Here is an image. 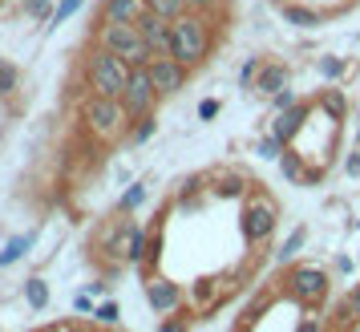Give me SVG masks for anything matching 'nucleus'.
<instances>
[{
  "instance_id": "nucleus-2",
  "label": "nucleus",
  "mask_w": 360,
  "mask_h": 332,
  "mask_svg": "<svg viewBox=\"0 0 360 332\" xmlns=\"http://www.w3.org/2000/svg\"><path fill=\"white\" fill-rule=\"evenodd\" d=\"M279 215H283V207H279V199L263 183H255L247 191L243 211H239V231H243L247 251H263L271 243V235L279 227Z\"/></svg>"
},
{
  "instance_id": "nucleus-7",
  "label": "nucleus",
  "mask_w": 360,
  "mask_h": 332,
  "mask_svg": "<svg viewBox=\"0 0 360 332\" xmlns=\"http://www.w3.org/2000/svg\"><path fill=\"white\" fill-rule=\"evenodd\" d=\"M122 106H126V114L142 117V114H154V106H158V89H154V82H150V69L138 65L130 69V77H126V89H122Z\"/></svg>"
},
{
  "instance_id": "nucleus-14",
  "label": "nucleus",
  "mask_w": 360,
  "mask_h": 332,
  "mask_svg": "<svg viewBox=\"0 0 360 332\" xmlns=\"http://www.w3.org/2000/svg\"><path fill=\"white\" fill-rule=\"evenodd\" d=\"M311 98L324 106L328 114H336V117H348V94H344L340 85H324V89H316Z\"/></svg>"
},
{
  "instance_id": "nucleus-10",
  "label": "nucleus",
  "mask_w": 360,
  "mask_h": 332,
  "mask_svg": "<svg viewBox=\"0 0 360 332\" xmlns=\"http://www.w3.org/2000/svg\"><path fill=\"white\" fill-rule=\"evenodd\" d=\"M288 85H292V61H283V57H263L259 73H255V82H251V94L276 98L279 89H288Z\"/></svg>"
},
{
  "instance_id": "nucleus-30",
  "label": "nucleus",
  "mask_w": 360,
  "mask_h": 332,
  "mask_svg": "<svg viewBox=\"0 0 360 332\" xmlns=\"http://www.w3.org/2000/svg\"><path fill=\"white\" fill-rule=\"evenodd\" d=\"M259 65H263V57H247V65L239 69V82H243V89H251V82H255Z\"/></svg>"
},
{
  "instance_id": "nucleus-11",
  "label": "nucleus",
  "mask_w": 360,
  "mask_h": 332,
  "mask_svg": "<svg viewBox=\"0 0 360 332\" xmlns=\"http://www.w3.org/2000/svg\"><path fill=\"white\" fill-rule=\"evenodd\" d=\"M134 25H138V33H142V41L150 45V53H154V57H170V20L158 17L154 8H146L142 17L134 20Z\"/></svg>"
},
{
  "instance_id": "nucleus-21",
  "label": "nucleus",
  "mask_w": 360,
  "mask_h": 332,
  "mask_svg": "<svg viewBox=\"0 0 360 332\" xmlns=\"http://www.w3.org/2000/svg\"><path fill=\"white\" fill-rule=\"evenodd\" d=\"M33 239H37L33 231H29V235H17V239H8V248L0 251V267H8V264H17L20 255H29V248H33Z\"/></svg>"
},
{
  "instance_id": "nucleus-8",
  "label": "nucleus",
  "mask_w": 360,
  "mask_h": 332,
  "mask_svg": "<svg viewBox=\"0 0 360 332\" xmlns=\"http://www.w3.org/2000/svg\"><path fill=\"white\" fill-rule=\"evenodd\" d=\"M146 69H150V82H154V89H158V98L182 94L186 82H191V73H195V69H186L182 61H174V57H154Z\"/></svg>"
},
{
  "instance_id": "nucleus-25",
  "label": "nucleus",
  "mask_w": 360,
  "mask_h": 332,
  "mask_svg": "<svg viewBox=\"0 0 360 332\" xmlns=\"http://www.w3.org/2000/svg\"><path fill=\"white\" fill-rule=\"evenodd\" d=\"M82 4H85V0H57V8H53V17H49V25H45V29H57V25H65V20L73 17Z\"/></svg>"
},
{
  "instance_id": "nucleus-26",
  "label": "nucleus",
  "mask_w": 360,
  "mask_h": 332,
  "mask_svg": "<svg viewBox=\"0 0 360 332\" xmlns=\"http://www.w3.org/2000/svg\"><path fill=\"white\" fill-rule=\"evenodd\" d=\"M142 199H146V183H134L126 195H122V203H117V211H126V215H134L138 207H142Z\"/></svg>"
},
{
  "instance_id": "nucleus-19",
  "label": "nucleus",
  "mask_w": 360,
  "mask_h": 332,
  "mask_svg": "<svg viewBox=\"0 0 360 332\" xmlns=\"http://www.w3.org/2000/svg\"><path fill=\"white\" fill-rule=\"evenodd\" d=\"M271 4L279 8V4H288V0H271ZM300 4H311V8H320V13L332 20V17H344V13H348L352 4H360V0H300Z\"/></svg>"
},
{
  "instance_id": "nucleus-23",
  "label": "nucleus",
  "mask_w": 360,
  "mask_h": 332,
  "mask_svg": "<svg viewBox=\"0 0 360 332\" xmlns=\"http://www.w3.org/2000/svg\"><path fill=\"white\" fill-rule=\"evenodd\" d=\"M17 85H20V69L13 65V61H4V57H0V98H13V94H17Z\"/></svg>"
},
{
  "instance_id": "nucleus-34",
  "label": "nucleus",
  "mask_w": 360,
  "mask_h": 332,
  "mask_svg": "<svg viewBox=\"0 0 360 332\" xmlns=\"http://www.w3.org/2000/svg\"><path fill=\"white\" fill-rule=\"evenodd\" d=\"M0 4H4V0H0Z\"/></svg>"
},
{
  "instance_id": "nucleus-13",
  "label": "nucleus",
  "mask_w": 360,
  "mask_h": 332,
  "mask_svg": "<svg viewBox=\"0 0 360 332\" xmlns=\"http://www.w3.org/2000/svg\"><path fill=\"white\" fill-rule=\"evenodd\" d=\"M142 13H146V0H101L98 4L101 20H126V25H134Z\"/></svg>"
},
{
  "instance_id": "nucleus-18",
  "label": "nucleus",
  "mask_w": 360,
  "mask_h": 332,
  "mask_svg": "<svg viewBox=\"0 0 360 332\" xmlns=\"http://www.w3.org/2000/svg\"><path fill=\"white\" fill-rule=\"evenodd\" d=\"M154 130H158V117L142 114V117H134V122H130L126 138H130V146H142V142H150V138H154Z\"/></svg>"
},
{
  "instance_id": "nucleus-17",
  "label": "nucleus",
  "mask_w": 360,
  "mask_h": 332,
  "mask_svg": "<svg viewBox=\"0 0 360 332\" xmlns=\"http://www.w3.org/2000/svg\"><path fill=\"white\" fill-rule=\"evenodd\" d=\"M25 304L33 308V312H45L49 308V283L33 276V280H25Z\"/></svg>"
},
{
  "instance_id": "nucleus-3",
  "label": "nucleus",
  "mask_w": 360,
  "mask_h": 332,
  "mask_svg": "<svg viewBox=\"0 0 360 332\" xmlns=\"http://www.w3.org/2000/svg\"><path fill=\"white\" fill-rule=\"evenodd\" d=\"M279 280H283V292L292 300H300L304 308H324L328 296H332V272L320 267V264H311V260H292V264H283Z\"/></svg>"
},
{
  "instance_id": "nucleus-33",
  "label": "nucleus",
  "mask_w": 360,
  "mask_h": 332,
  "mask_svg": "<svg viewBox=\"0 0 360 332\" xmlns=\"http://www.w3.org/2000/svg\"><path fill=\"white\" fill-rule=\"evenodd\" d=\"M73 308H77V312H82V316H94V300H89V296H85V292H82V296L73 300Z\"/></svg>"
},
{
  "instance_id": "nucleus-22",
  "label": "nucleus",
  "mask_w": 360,
  "mask_h": 332,
  "mask_svg": "<svg viewBox=\"0 0 360 332\" xmlns=\"http://www.w3.org/2000/svg\"><path fill=\"white\" fill-rule=\"evenodd\" d=\"M195 328V312H191V304L182 308V312H170L158 320V332H191Z\"/></svg>"
},
{
  "instance_id": "nucleus-15",
  "label": "nucleus",
  "mask_w": 360,
  "mask_h": 332,
  "mask_svg": "<svg viewBox=\"0 0 360 332\" xmlns=\"http://www.w3.org/2000/svg\"><path fill=\"white\" fill-rule=\"evenodd\" d=\"M304 170H308V162H304V154L295 146H283V154H279V174L288 179V183L300 186V179H304Z\"/></svg>"
},
{
  "instance_id": "nucleus-32",
  "label": "nucleus",
  "mask_w": 360,
  "mask_h": 332,
  "mask_svg": "<svg viewBox=\"0 0 360 332\" xmlns=\"http://www.w3.org/2000/svg\"><path fill=\"white\" fill-rule=\"evenodd\" d=\"M344 170H348L352 179H360V150H352V154L344 158Z\"/></svg>"
},
{
  "instance_id": "nucleus-27",
  "label": "nucleus",
  "mask_w": 360,
  "mask_h": 332,
  "mask_svg": "<svg viewBox=\"0 0 360 332\" xmlns=\"http://www.w3.org/2000/svg\"><path fill=\"white\" fill-rule=\"evenodd\" d=\"M283 146H288V142H279L276 134L267 130L259 142H255V154H259V158H279V154H283Z\"/></svg>"
},
{
  "instance_id": "nucleus-16",
  "label": "nucleus",
  "mask_w": 360,
  "mask_h": 332,
  "mask_svg": "<svg viewBox=\"0 0 360 332\" xmlns=\"http://www.w3.org/2000/svg\"><path fill=\"white\" fill-rule=\"evenodd\" d=\"M146 243H150V231H142L138 223L130 227V239H126V264L130 267H142L146 264Z\"/></svg>"
},
{
  "instance_id": "nucleus-12",
  "label": "nucleus",
  "mask_w": 360,
  "mask_h": 332,
  "mask_svg": "<svg viewBox=\"0 0 360 332\" xmlns=\"http://www.w3.org/2000/svg\"><path fill=\"white\" fill-rule=\"evenodd\" d=\"M279 17L288 20L292 29H320V25L328 20L320 8H311V4H300V0H288V4H279Z\"/></svg>"
},
{
  "instance_id": "nucleus-9",
  "label": "nucleus",
  "mask_w": 360,
  "mask_h": 332,
  "mask_svg": "<svg viewBox=\"0 0 360 332\" xmlns=\"http://www.w3.org/2000/svg\"><path fill=\"white\" fill-rule=\"evenodd\" d=\"M146 304L154 308V316H170L186 308V292L182 283L162 280V276H146Z\"/></svg>"
},
{
  "instance_id": "nucleus-31",
  "label": "nucleus",
  "mask_w": 360,
  "mask_h": 332,
  "mask_svg": "<svg viewBox=\"0 0 360 332\" xmlns=\"http://www.w3.org/2000/svg\"><path fill=\"white\" fill-rule=\"evenodd\" d=\"M219 110H223V106H219V101H214V98H207V101H202V106H198V117H202V122H211V117L219 114Z\"/></svg>"
},
{
  "instance_id": "nucleus-4",
  "label": "nucleus",
  "mask_w": 360,
  "mask_h": 332,
  "mask_svg": "<svg viewBox=\"0 0 360 332\" xmlns=\"http://www.w3.org/2000/svg\"><path fill=\"white\" fill-rule=\"evenodd\" d=\"M82 126L89 138L98 142H114L117 134L130 130V114L122 98H105V94H85L82 98Z\"/></svg>"
},
{
  "instance_id": "nucleus-1",
  "label": "nucleus",
  "mask_w": 360,
  "mask_h": 332,
  "mask_svg": "<svg viewBox=\"0 0 360 332\" xmlns=\"http://www.w3.org/2000/svg\"><path fill=\"white\" fill-rule=\"evenodd\" d=\"M231 13H182L170 20V57L186 69H202L214 53V29L227 25Z\"/></svg>"
},
{
  "instance_id": "nucleus-5",
  "label": "nucleus",
  "mask_w": 360,
  "mask_h": 332,
  "mask_svg": "<svg viewBox=\"0 0 360 332\" xmlns=\"http://www.w3.org/2000/svg\"><path fill=\"white\" fill-rule=\"evenodd\" d=\"M94 45L117 53L130 69L150 65V61H154V53H150V45L142 41L138 25H126V20H101L98 17V25H94Z\"/></svg>"
},
{
  "instance_id": "nucleus-29",
  "label": "nucleus",
  "mask_w": 360,
  "mask_h": 332,
  "mask_svg": "<svg viewBox=\"0 0 360 332\" xmlns=\"http://www.w3.org/2000/svg\"><path fill=\"white\" fill-rule=\"evenodd\" d=\"M94 320H98V324H105V328H114V324H117V304H114V300L98 304V308H94Z\"/></svg>"
},
{
  "instance_id": "nucleus-24",
  "label": "nucleus",
  "mask_w": 360,
  "mask_h": 332,
  "mask_svg": "<svg viewBox=\"0 0 360 332\" xmlns=\"http://www.w3.org/2000/svg\"><path fill=\"white\" fill-rule=\"evenodd\" d=\"M304 243H308V227H295V235L283 239V248H279V264H292V255H300Z\"/></svg>"
},
{
  "instance_id": "nucleus-6",
  "label": "nucleus",
  "mask_w": 360,
  "mask_h": 332,
  "mask_svg": "<svg viewBox=\"0 0 360 332\" xmlns=\"http://www.w3.org/2000/svg\"><path fill=\"white\" fill-rule=\"evenodd\" d=\"M126 77H130V65L117 57V53L94 49L85 53V85H89V94H105V98H122V89H126Z\"/></svg>"
},
{
  "instance_id": "nucleus-28",
  "label": "nucleus",
  "mask_w": 360,
  "mask_h": 332,
  "mask_svg": "<svg viewBox=\"0 0 360 332\" xmlns=\"http://www.w3.org/2000/svg\"><path fill=\"white\" fill-rule=\"evenodd\" d=\"M20 8H25V17H37V20H49L53 17V0H20Z\"/></svg>"
},
{
  "instance_id": "nucleus-20",
  "label": "nucleus",
  "mask_w": 360,
  "mask_h": 332,
  "mask_svg": "<svg viewBox=\"0 0 360 332\" xmlns=\"http://www.w3.org/2000/svg\"><path fill=\"white\" fill-rule=\"evenodd\" d=\"M352 69H356V61H344V57H320V61H316V73L328 77V82H336V77L352 73Z\"/></svg>"
}]
</instances>
